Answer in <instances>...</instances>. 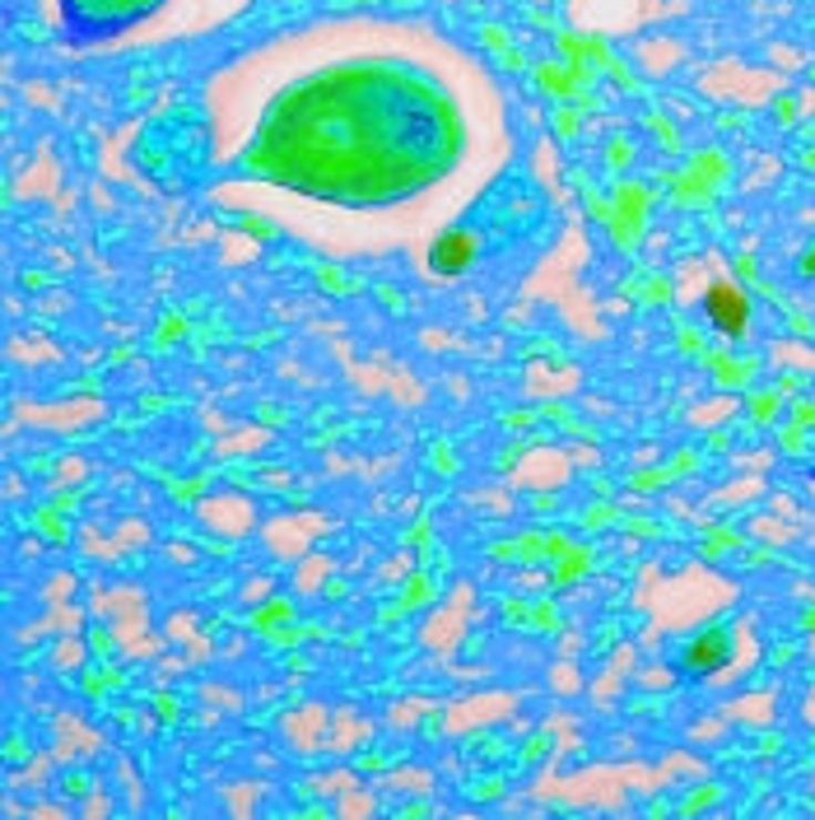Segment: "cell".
I'll use <instances>...</instances> for the list:
<instances>
[{
  "label": "cell",
  "mask_w": 815,
  "mask_h": 820,
  "mask_svg": "<svg viewBox=\"0 0 815 820\" xmlns=\"http://www.w3.org/2000/svg\"><path fill=\"white\" fill-rule=\"evenodd\" d=\"M722 663H728V644H722L718 634H709V639H694L690 653L681 657V667H685L690 676H709V672H718Z\"/></svg>",
  "instance_id": "obj_5"
},
{
  "label": "cell",
  "mask_w": 815,
  "mask_h": 820,
  "mask_svg": "<svg viewBox=\"0 0 815 820\" xmlns=\"http://www.w3.org/2000/svg\"><path fill=\"white\" fill-rule=\"evenodd\" d=\"M457 150L443 94L405 71L317 75L266 122L261 164L308 196L388 205L434 182Z\"/></svg>",
  "instance_id": "obj_1"
},
{
  "label": "cell",
  "mask_w": 815,
  "mask_h": 820,
  "mask_svg": "<svg viewBox=\"0 0 815 820\" xmlns=\"http://www.w3.org/2000/svg\"><path fill=\"white\" fill-rule=\"evenodd\" d=\"M471 257H475V238L462 234V229L443 234L434 247H429V266H434L439 276H462V270L471 266Z\"/></svg>",
  "instance_id": "obj_4"
},
{
  "label": "cell",
  "mask_w": 815,
  "mask_h": 820,
  "mask_svg": "<svg viewBox=\"0 0 815 820\" xmlns=\"http://www.w3.org/2000/svg\"><path fill=\"white\" fill-rule=\"evenodd\" d=\"M704 317L722 336H741L745 322H751V304H745V294L736 285H713L704 294Z\"/></svg>",
  "instance_id": "obj_3"
},
{
  "label": "cell",
  "mask_w": 815,
  "mask_h": 820,
  "mask_svg": "<svg viewBox=\"0 0 815 820\" xmlns=\"http://www.w3.org/2000/svg\"><path fill=\"white\" fill-rule=\"evenodd\" d=\"M158 6L164 0H61V29L75 48L112 42L117 33L141 24V19H149Z\"/></svg>",
  "instance_id": "obj_2"
},
{
  "label": "cell",
  "mask_w": 815,
  "mask_h": 820,
  "mask_svg": "<svg viewBox=\"0 0 815 820\" xmlns=\"http://www.w3.org/2000/svg\"><path fill=\"white\" fill-rule=\"evenodd\" d=\"M806 276H815V253H806Z\"/></svg>",
  "instance_id": "obj_6"
}]
</instances>
